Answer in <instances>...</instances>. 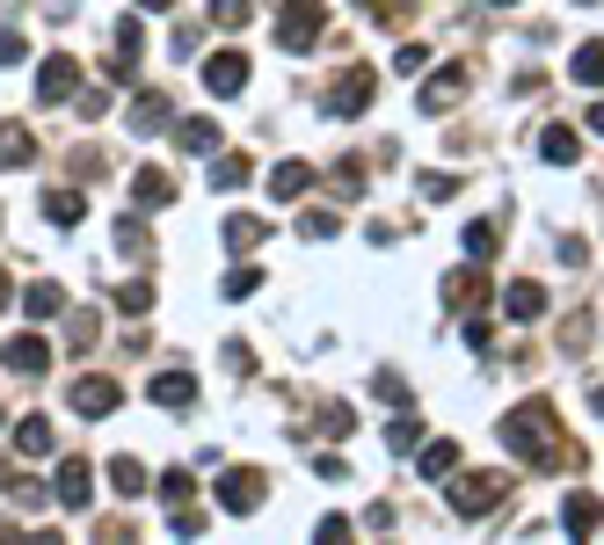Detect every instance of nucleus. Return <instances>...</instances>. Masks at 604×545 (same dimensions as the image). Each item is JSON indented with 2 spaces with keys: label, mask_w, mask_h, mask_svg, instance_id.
Segmentation results:
<instances>
[{
  "label": "nucleus",
  "mask_w": 604,
  "mask_h": 545,
  "mask_svg": "<svg viewBox=\"0 0 604 545\" xmlns=\"http://www.w3.org/2000/svg\"><path fill=\"white\" fill-rule=\"evenodd\" d=\"M488 8H509V0H488Z\"/></svg>",
  "instance_id": "nucleus-52"
},
{
  "label": "nucleus",
  "mask_w": 604,
  "mask_h": 545,
  "mask_svg": "<svg viewBox=\"0 0 604 545\" xmlns=\"http://www.w3.org/2000/svg\"><path fill=\"white\" fill-rule=\"evenodd\" d=\"M15 59H29V45H23V29H8V37H0V66H15Z\"/></svg>",
  "instance_id": "nucleus-44"
},
{
  "label": "nucleus",
  "mask_w": 604,
  "mask_h": 545,
  "mask_svg": "<svg viewBox=\"0 0 604 545\" xmlns=\"http://www.w3.org/2000/svg\"><path fill=\"white\" fill-rule=\"evenodd\" d=\"M481 299V269H452L444 277V306H474Z\"/></svg>",
  "instance_id": "nucleus-29"
},
{
  "label": "nucleus",
  "mask_w": 604,
  "mask_h": 545,
  "mask_svg": "<svg viewBox=\"0 0 604 545\" xmlns=\"http://www.w3.org/2000/svg\"><path fill=\"white\" fill-rule=\"evenodd\" d=\"M503 444L517 451V458H532V466H546V458H561V422H554V407L546 401H525V407H509L503 415Z\"/></svg>",
  "instance_id": "nucleus-1"
},
{
  "label": "nucleus",
  "mask_w": 604,
  "mask_h": 545,
  "mask_svg": "<svg viewBox=\"0 0 604 545\" xmlns=\"http://www.w3.org/2000/svg\"><path fill=\"white\" fill-rule=\"evenodd\" d=\"M124 124H131L139 139H153V131H168V96H153V88H146V96H131Z\"/></svg>",
  "instance_id": "nucleus-14"
},
{
  "label": "nucleus",
  "mask_w": 604,
  "mask_h": 545,
  "mask_svg": "<svg viewBox=\"0 0 604 545\" xmlns=\"http://www.w3.org/2000/svg\"><path fill=\"white\" fill-rule=\"evenodd\" d=\"M263 240H269V226H263L255 212H234V218H226V248H234V255H255Z\"/></svg>",
  "instance_id": "nucleus-17"
},
{
  "label": "nucleus",
  "mask_w": 604,
  "mask_h": 545,
  "mask_svg": "<svg viewBox=\"0 0 604 545\" xmlns=\"http://www.w3.org/2000/svg\"><path fill=\"white\" fill-rule=\"evenodd\" d=\"M415 473H423V480H452V473H460V444H444V436H437V444H423Z\"/></svg>",
  "instance_id": "nucleus-19"
},
{
  "label": "nucleus",
  "mask_w": 604,
  "mask_h": 545,
  "mask_svg": "<svg viewBox=\"0 0 604 545\" xmlns=\"http://www.w3.org/2000/svg\"><path fill=\"white\" fill-rule=\"evenodd\" d=\"M45 218H51V226H80V218H88V197H80V190H51L45 197Z\"/></svg>",
  "instance_id": "nucleus-23"
},
{
  "label": "nucleus",
  "mask_w": 604,
  "mask_h": 545,
  "mask_svg": "<svg viewBox=\"0 0 604 545\" xmlns=\"http://www.w3.org/2000/svg\"><path fill=\"white\" fill-rule=\"evenodd\" d=\"M372 96H379L372 66H350L336 88H328V117H364V110H372Z\"/></svg>",
  "instance_id": "nucleus-4"
},
{
  "label": "nucleus",
  "mask_w": 604,
  "mask_h": 545,
  "mask_svg": "<svg viewBox=\"0 0 604 545\" xmlns=\"http://www.w3.org/2000/svg\"><path fill=\"white\" fill-rule=\"evenodd\" d=\"M306 190H314V167H306V161H277V167H269V197L299 204Z\"/></svg>",
  "instance_id": "nucleus-15"
},
{
  "label": "nucleus",
  "mask_w": 604,
  "mask_h": 545,
  "mask_svg": "<svg viewBox=\"0 0 604 545\" xmlns=\"http://www.w3.org/2000/svg\"><path fill=\"white\" fill-rule=\"evenodd\" d=\"M328 190H336V197H357V190H364V161H342V167H336V182H328Z\"/></svg>",
  "instance_id": "nucleus-37"
},
{
  "label": "nucleus",
  "mask_w": 604,
  "mask_h": 545,
  "mask_svg": "<svg viewBox=\"0 0 604 545\" xmlns=\"http://www.w3.org/2000/svg\"><path fill=\"white\" fill-rule=\"evenodd\" d=\"M495 502H503L495 473H452V517H488Z\"/></svg>",
  "instance_id": "nucleus-3"
},
{
  "label": "nucleus",
  "mask_w": 604,
  "mask_h": 545,
  "mask_svg": "<svg viewBox=\"0 0 604 545\" xmlns=\"http://www.w3.org/2000/svg\"><path fill=\"white\" fill-rule=\"evenodd\" d=\"M597 523H604V502L590 495V487H576V495L561 502V531H568V538H597Z\"/></svg>",
  "instance_id": "nucleus-11"
},
{
  "label": "nucleus",
  "mask_w": 604,
  "mask_h": 545,
  "mask_svg": "<svg viewBox=\"0 0 604 545\" xmlns=\"http://www.w3.org/2000/svg\"><path fill=\"white\" fill-rule=\"evenodd\" d=\"M8 487H15V466H8V458H0V495H8Z\"/></svg>",
  "instance_id": "nucleus-49"
},
{
  "label": "nucleus",
  "mask_w": 604,
  "mask_h": 545,
  "mask_svg": "<svg viewBox=\"0 0 604 545\" xmlns=\"http://www.w3.org/2000/svg\"><path fill=\"white\" fill-rule=\"evenodd\" d=\"M466 88H474V73H466V66H444L437 80H423V117H444V110H460Z\"/></svg>",
  "instance_id": "nucleus-8"
},
{
  "label": "nucleus",
  "mask_w": 604,
  "mask_h": 545,
  "mask_svg": "<svg viewBox=\"0 0 604 545\" xmlns=\"http://www.w3.org/2000/svg\"><path fill=\"white\" fill-rule=\"evenodd\" d=\"M320 29H328V8H320V0H285V8H277V45L285 51H314Z\"/></svg>",
  "instance_id": "nucleus-2"
},
{
  "label": "nucleus",
  "mask_w": 604,
  "mask_h": 545,
  "mask_svg": "<svg viewBox=\"0 0 604 545\" xmlns=\"http://www.w3.org/2000/svg\"><path fill=\"white\" fill-rule=\"evenodd\" d=\"M255 502H263V473H255V466H226V473H218V509H226V517H248Z\"/></svg>",
  "instance_id": "nucleus-6"
},
{
  "label": "nucleus",
  "mask_w": 604,
  "mask_h": 545,
  "mask_svg": "<svg viewBox=\"0 0 604 545\" xmlns=\"http://www.w3.org/2000/svg\"><path fill=\"white\" fill-rule=\"evenodd\" d=\"M51 495L66 502V509H88V495H96V473H88V458H66V466H59V480H51Z\"/></svg>",
  "instance_id": "nucleus-12"
},
{
  "label": "nucleus",
  "mask_w": 604,
  "mask_h": 545,
  "mask_svg": "<svg viewBox=\"0 0 604 545\" xmlns=\"http://www.w3.org/2000/svg\"><path fill=\"white\" fill-rule=\"evenodd\" d=\"M0 422H8V407H0Z\"/></svg>",
  "instance_id": "nucleus-53"
},
{
  "label": "nucleus",
  "mask_w": 604,
  "mask_h": 545,
  "mask_svg": "<svg viewBox=\"0 0 604 545\" xmlns=\"http://www.w3.org/2000/svg\"><path fill=\"white\" fill-rule=\"evenodd\" d=\"M314 473H320V480H342L350 466H342V451H320V458H314Z\"/></svg>",
  "instance_id": "nucleus-45"
},
{
  "label": "nucleus",
  "mask_w": 604,
  "mask_h": 545,
  "mask_svg": "<svg viewBox=\"0 0 604 545\" xmlns=\"http://www.w3.org/2000/svg\"><path fill=\"white\" fill-rule=\"evenodd\" d=\"M0 364H8V371H23V379H45L51 371V342L45 334H8V342H0Z\"/></svg>",
  "instance_id": "nucleus-5"
},
{
  "label": "nucleus",
  "mask_w": 604,
  "mask_h": 545,
  "mask_svg": "<svg viewBox=\"0 0 604 545\" xmlns=\"http://www.w3.org/2000/svg\"><path fill=\"white\" fill-rule=\"evenodd\" d=\"M146 401H153V407H190L197 401V379H190V371H161V379L146 385Z\"/></svg>",
  "instance_id": "nucleus-16"
},
{
  "label": "nucleus",
  "mask_w": 604,
  "mask_h": 545,
  "mask_svg": "<svg viewBox=\"0 0 604 545\" xmlns=\"http://www.w3.org/2000/svg\"><path fill=\"white\" fill-rule=\"evenodd\" d=\"M415 436H423V422H415V415H401V422L387 429V444H393V451H415Z\"/></svg>",
  "instance_id": "nucleus-41"
},
{
  "label": "nucleus",
  "mask_w": 604,
  "mask_h": 545,
  "mask_svg": "<svg viewBox=\"0 0 604 545\" xmlns=\"http://www.w3.org/2000/svg\"><path fill=\"white\" fill-rule=\"evenodd\" d=\"M539 153H546V161H554V167H576L582 139H576V131H568V124H546V131H539Z\"/></svg>",
  "instance_id": "nucleus-20"
},
{
  "label": "nucleus",
  "mask_w": 604,
  "mask_h": 545,
  "mask_svg": "<svg viewBox=\"0 0 604 545\" xmlns=\"http://www.w3.org/2000/svg\"><path fill=\"white\" fill-rule=\"evenodd\" d=\"M8 299H15V284H8V269H0V306H8Z\"/></svg>",
  "instance_id": "nucleus-50"
},
{
  "label": "nucleus",
  "mask_w": 604,
  "mask_h": 545,
  "mask_svg": "<svg viewBox=\"0 0 604 545\" xmlns=\"http://www.w3.org/2000/svg\"><path fill=\"white\" fill-rule=\"evenodd\" d=\"M73 88H80V59H66V51H51L45 66H37V102H66Z\"/></svg>",
  "instance_id": "nucleus-10"
},
{
  "label": "nucleus",
  "mask_w": 604,
  "mask_h": 545,
  "mask_svg": "<svg viewBox=\"0 0 604 545\" xmlns=\"http://www.w3.org/2000/svg\"><path fill=\"white\" fill-rule=\"evenodd\" d=\"M503 313L509 320H539V313H546V291H539L532 277H517V284L503 291Z\"/></svg>",
  "instance_id": "nucleus-18"
},
{
  "label": "nucleus",
  "mask_w": 604,
  "mask_h": 545,
  "mask_svg": "<svg viewBox=\"0 0 604 545\" xmlns=\"http://www.w3.org/2000/svg\"><path fill=\"white\" fill-rule=\"evenodd\" d=\"M23 306H29V320H51V313H66V291H59V284H29Z\"/></svg>",
  "instance_id": "nucleus-28"
},
{
  "label": "nucleus",
  "mask_w": 604,
  "mask_h": 545,
  "mask_svg": "<svg viewBox=\"0 0 604 545\" xmlns=\"http://www.w3.org/2000/svg\"><path fill=\"white\" fill-rule=\"evenodd\" d=\"M415 197H423V204H452V197H460V175H423Z\"/></svg>",
  "instance_id": "nucleus-32"
},
{
  "label": "nucleus",
  "mask_w": 604,
  "mask_h": 545,
  "mask_svg": "<svg viewBox=\"0 0 604 545\" xmlns=\"http://www.w3.org/2000/svg\"><path fill=\"white\" fill-rule=\"evenodd\" d=\"M117 306H124V313H153V284H146V277H139V284H124Z\"/></svg>",
  "instance_id": "nucleus-39"
},
{
  "label": "nucleus",
  "mask_w": 604,
  "mask_h": 545,
  "mask_svg": "<svg viewBox=\"0 0 604 545\" xmlns=\"http://www.w3.org/2000/svg\"><path fill=\"white\" fill-rule=\"evenodd\" d=\"M15 451H29V458H45V451H51V422H45V415H29V422L15 429Z\"/></svg>",
  "instance_id": "nucleus-31"
},
{
  "label": "nucleus",
  "mask_w": 604,
  "mask_h": 545,
  "mask_svg": "<svg viewBox=\"0 0 604 545\" xmlns=\"http://www.w3.org/2000/svg\"><path fill=\"white\" fill-rule=\"evenodd\" d=\"M372 393H379V401H393V407H408V385L393 379V371H372Z\"/></svg>",
  "instance_id": "nucleus-40"
},
{
  "label": "nucleus",
  "mask_w": 604,
  "mask_h": 545,
  "mask_svg": "<svg viewBox=\"0 0 604 545\" xmlns=\"http://www.w3.org/2000/svg\"><path fill=\"white\" fill-rule=\"evenodd\" d=\"M320 429H328V436H350V429H357V415H350V407H328V415H320Z\"/></svg>",
  "instance_id": "nucleus-43"
},
{
  "label": "nucleus",
  "mask_w": 604,
  "mask_h": 545,
  "mask_svg": "<svg viewBox=\"0 0 604 545\" xmlns=\"http://www.w3.org/2000/svg\"><path fill=\"white\" fill-rule=\"evenodd\" d=\"M248 51H212V59H204V88H212V96H241L248 88Z\"/></svg>",
  "instance_id": "nucleus-9"
},
{
  "label": "nucleus",
  "mask_w": 604,
  "mask_h": 545,
  "mask_svg": "<svg viewBox=\"0 0 604 545\" xmlns=\"http://www.w3.org/2000/svg\"><path fill=\"white\" fill-rule=\"evenodd\" d=\"M314 538H320V545H342V538H350V517H320Z\"/></svg>",
  "instance_id": "nucleus-42"
},
{
  "label": "nucleus",
  "mask_w": 604,
  "mask_h": 545,
  "mask_svg": "<svg viewBox=\"0 0 604 545\" xmlns=\"http://www.w3.org/2000/svg\"><path fill=\"white\" fill-rule=\"evenodd\" d=\"M117 401H124V385H117V379H96V371H88V379H73V415H80V422H102V415H117Z\"/></svg>",
  "instance_id": "nucleus-7"
},
{
  "label": "nucleus",
  "mask_w": 604,
  "mask_h": 545,
  "mask_svg": "<svg viewBox=\"0 0 604 545\" xmlns=\"http://www.w3.org/2000/svg\"><path fill=\"white\" fill-rule=\"evenodd\" d=\"M29 153H37V139H29L23 124H0V167H23Z\"/></svg>",
  "instance_id": "nucleus-25"
},
{
  "label": "nucleus",
  "mask_w": 604,
  "mask_h": 545,
  "mask_svg": "<svg viewBox=\"0 0 604 545\" xmlns=\"http://www.w3.org/2000/svg\"><path fill=\"white\" fill-rule=\"evenodd\" d=\"M364 8V23H379V29H401L415 15V0H357Z\"/></svg>",
  "instance_id": "nucleus-24"
},
{
  "label": "nucleus",
  "mask_w": 604,
  "mask_h": 545,
  "mask_svg": "<svg viewBox=\"0 0 604 545\" xmlns=\"http://www.w3.org/2000/svg\"><path fill=\"white\" fill-rule=\"evenodd\" d=\"M175 0H139V15H168Z\"/></svg>",
  "instance_id": "nucleus-47"
},
{
  "label": "nucleus",
  "mask_w": 604,
  "mask_h": 545,
  "mask_svg": "<svg viewBox=\"0 0 604 545\" xmlns=\"http://www.w3.org/2000/svg\"><path fill=\"white\" fill-rule=\"evenodd\" d=\"M248 15H255V0H212V23L218 29H241Z\"/></svg>",
  "instance_id": "nucleus-34"
},
{
  "label": "nucleus",
  "mask_w": 604,
  "mask_h": 545,
  "mask_svg": "<svg viewBox=\"0 0 604 545\" xmlns=\"http://www.w3.org/2000/svg\"><path fill=\"white\" fill-rule=\"evenodd\" d=\"M590 407H597V422H604V385H597V393H590Z\"/></svg>",
  "instance_id": "nucleus-51"
},
{
  "label": "nucleus",
  "mask_w": 604,
  "mask_h": 545,
  "mask_svg": "<svg viewBox=\"0 0 604 545\" xmlns=\"http://www.w3.org/2000/svg\"><path fill=\"white\" fill-rule=\"evenodd\" d=\"M299 233H306V240H328V233H336V212H328V204H320V212L306 204V212H299Z\"/></svg>",
  "instance_id": "nucleus-35"
},
{
  "label": "nucleus",
  "mask_w": 604,
  "mask_h": 545,
  "mask_svg": "<svg viewBox=\"0 0 604 545\" xmlns=\"http://www.w3.org/2000/svg\"><path fill=\"white\" fill-rule=\"evenodd\" d=\"M131 204H139V212H161V204H175L168 167H139V175H131Z\"/></svg>",
  "instance_id": "nucleus-13"
},
{
  "label": "nucleus",
  "mask_w": 604,
  "mask_h": 545,
  "mask_svg": "<svg viewBox=\"0 0 604 545\" xmlns=\"http://www.w3.org/2000/svg\"><path fill=\"white\" fill-rule=\"evenodd\" d=\"M590 131H597V139H604V102H590Z\"/></svg>",
  "instance_id": "nucleus-48"
},
{
  "label": "nucleus",
  "mask_w": 604,
  "mask_h": 545,
  "mask_svg": "<svg viewBox=\"0 0 604 545\" xmlns=\"http://www.w3.org/2000/svg\"><path fill=\"white\" fill-rule=\"evenodd\" d=\"M117 51H131V59H146V29H139V15H124V23H117Z\"/></svg>",
  "instance_id": "nucleus-38"
},
{
  "label": "nucleus",
  "mask_w": 604,
  "mask_h": 545,
  "mask_svg": "<svg viewBox=\"0 0 604 545\" xmlns=\"http://www.w3.org/2000/svg\"><path fill=\"white\" fill-rule=\"evenodd\" d=\"M263 291V269H226V299H255Z\"/></svg>",
  "instance_id": "nucleus-36"
},
{
  "label": "nucleus",
  "mask_w": 604,
  "mask_h": 545,
  "mask_svg": "<svg viewBox=\"0 0 604 545\" xmlns=\"http://www.w3.org/2000/svg\"><path fill=\"white\" fill-rule=\"evenodd\" d=\"M175 145H183V153H218V124H212V117L175 124Z\"/></svg>",
  "instance_id": "nucleus-22"
},
{
  "label": "nucleus",
  "mask_w": 604,
  "mask_h": 545,
  "mask_svg": "<svg viewBox=\"0 0 604 545\" xmlns=\"http://www.w3.org/2000/svg\"><path fill=\"white\" fill-rule=\"evenodd\" d=\"M576 80H582V88H604V37L576 45Z\"/></svg>",
  "instance_id": "nucleus-26"
},
{
  "label": "nucleus",
  "mask_w": 604,
  "mask_h": 545,
  "mask_svg": "<svg viewBox=\"0 0 604 545\" xmlns=\"http://www.w3.org/2000/svg\"><path fill=\"white\" fill-rule=\"evenodd\" d=\"M393 66H401V73H423V66H430V51H423V45H401V59H393Z\"/></svg>",
  "instance_id": "nucleus-46"
},
{
  "label": "nucleus",
  "mask_w": 604,
  "mask_h": 545,
  "mask_svg": "<svg viewBox=\"0 0 604 545\" xmlns=\"http://www.w3.org/2000/svg\"><path fill=\"white\" fill-rule=\"evenodd\" d=\"M466 255L495 262V255H503V226H495V218H474V226H466Z\"/></svg>",
  "instance_id": "nucleus-21"
},
{
  "label": "nucleus",
  "mask_w": 604,
  "mask_h": 545,
  "mask_svg": "<svg viewBox=\"0 0 604 545\" xmlns=\"http://www.w3.org/2000/svg\"><path fill=\"white\" fill-rule=\"evenodd\" d=\"M110 487L117 495H146V466L139 458H110Z\"/></svg>",
  "instance_id": "nucleus-30"
},
{
  "label": "nucleus",
  "mask_w": 604,
  "mask_h": 545,
  "mask_svg": "<svg viewBox=\"0 0 604 545\" xmlns=\"http://www.w3.org/2000/svg\"><path fill=\"white\" fill-rule=\"evenodd\" d=\"M190 495H197V473H183V466H175V473L161 480V502H168V509H183Z\"/></svg>",
  "instance_id": "nucleus-33"
},
{
  "label": "nucleus",
  "mask_w": 604,
  "mask_h": 545,
  "mask_svg": "<svg viewBox=\"0 0 604 545\" xmlns=\"http://www.w3.org/2000/svg\"><path fill=\"white\" fill-rule=\"evenodd\" d=\"M248 175H255V161H248V153H218V161H212V182H218V190H241Z\"/></svg>",
  "instance_id": "nucleus-27"
}]
</instances>
